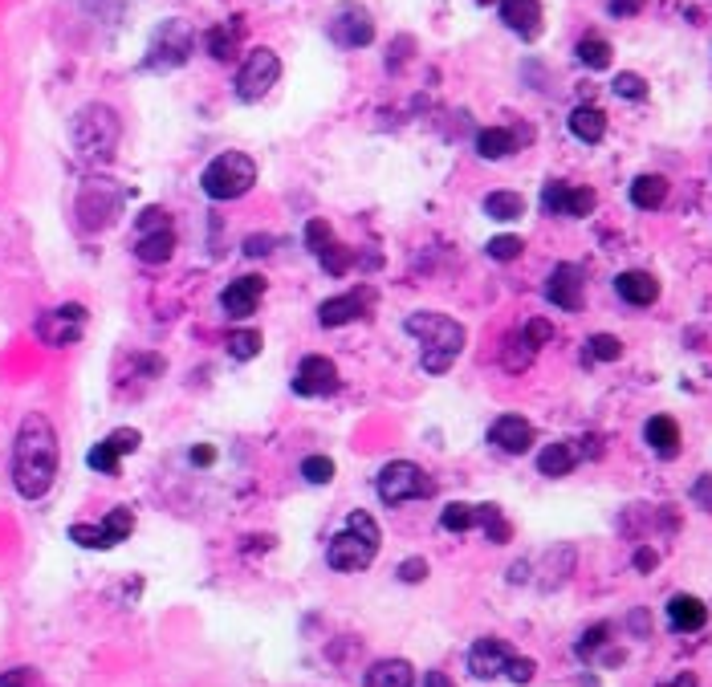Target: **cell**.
Wrapping results in <instances>:
<instances>
[{
    "label": "cell",
    "instance_id": "1",
    "mask_svg": "<svg viewBox=\"0 0 712 687\" xmlns=\"http://www.w3.org/2000/svg\"><path fill=\"white\" fill-rule=\"evenodd\" d=\"M57 431L41 411H29L17 427V444H13V488L25 501H41L57 480Z\"/></svg>",
    "mask_w": 712,
    "mask_h": 687
},
{
    "label": "cell",
    "instance_id": "2",
    "mask_svg": "<svg viewBox=\"0 0 712 687\" xmlns=\"http://www.w3.org/2000/svg\"><path fill=\"white\" fill-rule=\"evenodd\" d=\"M379 545H383L379 521H375L367 509H354V513L346 517V525L330 537L326 561H330V570H338V574H359V570H367L371 561H375Z\"/></svg>",
    "mask_w": 712,
    "mask_h": 687
},
{
    "label": "cell",
    "instance_id": "3",
    "mask_svg": "<svg viewBox=\"0 0 712 687\" xmlns=\"http://www.w3.org/2000/svg\"><path fill=\"white\" fill-rule=\"evenodd\" d=\"M403 330L424 346V370L428 374H444L460 350H464V326L448 314H436V309H424V314L403 318Z\"/></svg>",
    "mask_w": 712,
    "mask_h": 687
},
{
    "label": "cell",
    "instance_id": "4",
    "mask_svg": "<svg viewBox=\"0 0 712 687\" xmlns=\"http://www.w3.org/2000/svg\"><path fill=\"white\" fill-rule=\"evenodd\" d=\"M74 147L82 159H94V163H106L118 147V118L110 106L102 102H90L78 110L74 118Z\"/></svg>",
    "mask_w": 712,
    "mask_h": 687
},
{
    "label": "cell",
    "instance_id": "5",
    "mask_svg": "<svg viewBox=\"0 0 712 687\" xmlns=\"http://www.w3.org/2000/svg\"><path fill=\"white\" fill-rule=\"evenodd\" d=\"M200 183H204V192L212 200H241L245 192H253V183H257V163L245 151H224L204 167Z\"/></svg>",
    "mask_w": 712,
    "mask_h": 687
},
{
    "label": "cell",
    "instance_id": "6",
    "mask_svg": "<svg viewBox=\"0 0 712 687\" xmlns=\"http://www.w3.org/2000/svg\"><path fill=\"white\" fill-rule=\"evenodd\" d=\"M375 492L383 505H403V501H424V496L436 492V484L428 480V472L411 460H391L379 476H375Z\"/></svg>",
    "mask_w": 712,
    "mask_h": 687
},
{
    "label": "cell",
    "instance_id": "7",
    "mask_svg": "<svg viewBox=\"0 0 712 687\" xmlns=\"http://www.w3.org/2000/svg\"><path fill=\"white\" fill-rule=\"evenodd\" d=\"M192 45H196L192 25L180 21V17H171V21H163V25L151 33V45H147V61H143V66H147V70H175V66H184V61L192 57Z\"/></svg>",
    "mask_w": 712,
    "mask_h": 687
},
{
    "label": "cell",
    "instance_id": "8",
    "mask_svg": "<svg viewBox=\"0 0 712 687\" xmlns=\"http://www.w3.org/2000/svg\"><path fill=\"white\" fill-rule=\"evenodd\" d=\"M281 78V57L265 45L249 49L245 61H241V70H236V98L241 102H261Z\"/></svg>",
    "mask_w": 712,
    "mask_h": 687
},
{
    "label": "cell",
    "instance_id": "9",
    "mask_svg": "<svg viewBox=\"0 0 712 687\" xmlns=\"http://www.w3.org/2000/svg\"><path fill=\"white\" fill-rule=\"evenodd\" d=\"M131 533H135V513L127 505L110 509L98 525H70V541L82 545V549H114V545H123Z\"/></svg>",
    "mask_w": 712,
    "mask_h": 687
},
{
    "label": "cell",
    "instance_id": "10",
    "mask_svg": "<svg viewBox=\"0 0 712 687\" xmlns=\"http://www.w3.org/2000/svg\"><path fill=\"white\" fill-rule=\"evenodd\" d=\"M33 330H37V338H41L45 346H53V350L74 346V342L82 338V330H86V305H78V301L57 305V309H49V314L37 318Z\"/></svg>",
    "mask_w": 712,
    "mask_h": 687
},
{
    "label": "cell",
    "instance_id": "11",
    "mask_svg": "<svg viewBox=\"0 0 712 687\" xmlns=\"http://www.w3.org/2000/svg\"><path fill=\"white\" fill-rule=\"evenodd\" d=\"M330 37L342 45V49H363L375 41V21L363 5H354V0H346V5L334 9L330 17Z\"/></svg>",
    "mask_w": 712,
    "mask_h": 687
},
{
    "label": "cell",
    "instance_id": "12",
    "mask_svg": "<svg viewBox=\"0 0 712 687\" xmlns=\"http://www.w3.org/2000/svg\"><path fill=\"white\" fill-rule=\"evenodd\" d=\"M595 204H599V196L590 192V187H570V183H562V179H550V183L542 187V208H546L550 216L582 220V216L595 212Z\"/></svg>",
    "mask_w": 712,
    "mask_h": 687
},
{
    "label": "cell",
    "instance_id": "13",
    "mask_svg": "<svg viewBox=\"0 0 712 687\" xmlns=\"http://www.w3.org/2000/svg\"><path fill=\"white\" fill-rule=\"evenodd\" d=\"M306 244H310V253L322 261V269H326L330 277H342L346 269H354V253H350L346 244L334 240V232H330L326 220L314 216V220L306 224Z\"/></svg>",
    "mask_w": 712,
    "mask_h": 687
},
{
    "label": "cell",
    "instance_id": "14",
    "mask_svg": "<svg viewBox=\"0 0 712 687\" xmlns=\"http://www.w3.org/2000/svg\"><path fill=\"white\" fill-rule=\"evenodd\" d=\"M375 305V289L371 285H359V289H350V293H342V297H330V301H322V309H318V322L326 326V330H338V326H350V322H359L367 309Z\"/></svg>",
    "mask_w": 712,
    "mask_h": 687
},
{
    "label": "cell",
    "instance_id": "15",
    "mask_svg": "<svg viewBox=\"0 0 712 687\" xmlns=\"http://www.w3.org/2000/svg\"><path fill=\"white\" fill-rule=\"evenodd\" d=\"M293 391H298L302 399H326L338 391V366L322 354H310L302 358L298 374H293Z\"/></svg>",
    "mask_w": 712,
    "mask_h": 687
},
{
    "label": "cell",
    "instance_id": "16",
    "mask_svg": "<svg viewBox=\"0 0 712 687\" xmlns=\"http://www.w3.org/2000/svg\"><path fill=\"white\" fill-rule=\"evenodd\" d=\"M261 297H265V277H261V273H249V277H236V281L224 285L220 305H224V314H228V318L241 322V318L257 314Z\"/></svg>",
    "mask_w": 712,
    "mask_h": 687
},
{
    "label": "cell",
    "instance_id": "17",
    "mask_svg": "<svg viewBox=\"0 0 712 687\" xmlns=\"http://www.w3.org/2000/svg\"><path fill=\"white\" fill-rule=\"evenodd\" d=\"M513 659V647L505 639H477L468 647V671L472 679H497L505 675V663Z\"/></svg>",
    "mask_w": 712,
    "mask_h": 687
},
{
    "label": "cell",
    "instance_id": "18",
    "mask_svg": "<svg viewBox=\"0 0 712 687\" xmlns=\"http://www.w3.org/2000/svg\"><path fill=\"white\" fill-rule=\"evenodd\" d=\"M489 444H493L497 452H505V456H525V452L533 448V427H529V419H521V415H501V419H493V427H489Z\"/></svg>",
    "mask_w": 712,
    "mask_h": 687
},
{
    "label": "cell",
    "instance_id": "19",
    "mask_svg": "<svg viewBox=\"0 0 712 687\" xmlns=\"http://www.w3.org/2000/svg\"><path fill=\"white\" fill-rule=\"evenodd\" d=\"M582 289H586V281H582V269L578 265H558L554 273H550V281H546V297L558 305V309H582Z\"/></svg>",
    "mask_w": 712,
    "mask_h": 687
},
{
    "label": "cell",
    "instance_id": "20",
    "mask_svg": "<svg viewBox=\"0 0 712 687\" xmlns=\"http://www.w3.org/2000/svg\"><path fill=\"white\" fill-rule=\"evenodd\" d=\"M501 21L517 37L533 41V37L542 33V0H501Z\"/></svg>",
    "mask_w": 712,
    "mask_h": 687
},
{
    "label": "cell",
    "instance_id": "21",
    "mask_svg": "<svg viewBox=\"0 0 712 687\" xmlns=\"http://www.w3.org/2000/svg\"><path fill=\"white\" fill-rule=\"evenodd\" d=\"M643 440L651 444V452L664 456V460L680 456V427H676L672 415H651L647 427H643Z\"/></svg>",
    "mask_w": 712,
    "mask_h": 687
},
{
    "label": "cell",
    "instance_id": "22",
    "mask_svg": "<svg viewBox=\"0 0 712 687\" xmlns=\"http://www.w3.org/2000/svg\"><path fill=\"white\" fill-rule=\"evenodd\" d=\"M615 289H619V297H623L627 305H651V301L660 297V281L651 277V273H643V269L619 273V277H615Z\"/></svg>",
    "mask_w": 712,
    "mask_h": 687
},
{
    "label": "cell",
    "instance_id": "23",
    "mask_svg": "<svg viewBox=\"0 0 712 687\" xmlns=\"http://www.w3.org/2000/svg\"><path fill=\"white\" fill-rule=\"evenodd\" d=\"M135 257L143 265H167L175 257V232L171 228H155V232H139L135 240Z\"/></svg>",
    "mask_w": 712,
    "mask_h": 687
},
{
    "label": "cell",
    "instance_id": "24",
    "mask_svg": "<svg viewBox=\"0 0 712 687\" xmlns=\"http://www.w3.org/2000/svg\"><path fill=\"white\" fill-rule=\"evenodd\" d=\"M668 622L676 631H700L708 622V606L696 598V594H676L668 602Z\"/></svg>",
    "mask_w": 712,
    "mask_h": 687
},
{
    "label": "cell",
    "instance_id": "25",
    "mask_svg": "<svg viewBox=\"0 0 712 687\" xmlns=\"http://www.w3.org/2000/svg\"><path fill=\"white\" fill-rule=\"evenodd\" d=\"M363 687H415V671L407 659H379L371 663Z\"/></svg>",
    "mask_w": 712,
    "mask_h": 687
},
{
    "label": "cell",
    "instance_id": "26",
    "mask_svg": "<svg viewBox=\"0 0 712 687\" xmlns=\"http://www.w3.org/2000/svg\"><path fill=\"white\" fill-rule=\"evenodd\" d=\"M570 135L582 139V143H599L607 135V114L599 106H578L570 114Z\"/></svg>",
    "mask_w": 712,
    "mask_h": 687
},
{
    "label": "cell",
    "instance_id": "27",
    "mask_svg": "<svg viewBox=\"0 0 712 687\" xmlns=\"http://www.w3.org/2000/svg\"><path fill=\"white\" fill-rule=\"evenodd\" d=\"M208 53H212V61H232L241 53V17H232L228 25H216L208 33Z\"/></svg>",
    "mask_w": 712,
    "mask_h": 687
},
{
    "label": "cell",
    "instance_id": "28",
    "mask_svg": "<svg viewBox=\"0 0 712 687\" xmlns=\"http://www.w3.org/2000/svg\"><path fill=\"white\" fill-rule=\"evenodd\" d=\"M664 200H668V179H664V175H639V179L631 183V204H635V208L651 212V208H660Z\"/></svg>",
    "mask_w": 712,
    "mask_h": 687
},
{
    "label": "cell",
    "instance_id": "29",
    "mask_svg": "<svg viewBox=\"0 0 712 687\" xmlns=\"http://www.w3.org/2000/svg\"><path fill=\"white\" fill-rule=\"evenodd\" d=\"M574 464H578V452H574V444H566V440L546 444L542 456H538V472H542V476H566Z\"/></svg>",
    "mask_w": 712,
    "mask_h": 687
},
{
    "label": "cell",
    "instance_id": "30",
    "mask_svg": "<svg viewBox=\"0 0 712 687\" xmlns=\"http://www.w3.org/2000/svg\"><path fill=\"white\" fill-rule=\"evenodd\" d=\"M513 151H517V135L505 131V127H485V131L477 135V155H481V159H505V155H513Z\"/></svg>",
    "mask_w": 712,
    "mask_h": 687
},
{
    "label": "cell",
    "instance_id": "31",
    "mask_svg": "<svg viewBox=\"0 0 712 687\" xmlns=\"http://www.w3.org/2000/svg\"><path fill=\"white\" fill-rule=\"evenodd\" d=\"M485 216H489V220H501V224L521 220V216H525V200H521L517 192H493V196L485 200Z\"/></svg>",
    "mask_w": 712,
    "mask_h": 687
},
{
    "label": "cell",
    "instance_id": "32",
    "mask_svg": "<svg viewBox=\"0 0 712 687\" xmlns=\"http://www.w3.org/2000/svg\"><path fill=\"white\" fill-rule=\"evenodd\" d=\"M477 525L485 529V537H489L493 545H505V541L513 537V525L505 521V513H501L497 505H477Z\"/></svg>",
    "mask_w": 712,
    "mask_h": 687
},
{
    "label": "cell",
    "instance_id": "33",
    "mask_svg": "<svg viewBox=\"0 0 712 687\" xmlns=\"http://www.w3.org/2000/svg\"><path fill=\"white\" fill-rule=\"evenodd\" d=\"M472 525H477V505L452 501V505L440 509V529H448V533H468Z\"/></svg>",
    "mask_w": 712,
    "mask_h": 687
},
{
    "label": "cell",
    "instance_id": "34",
    "mask_svg": "<svg viewBox=\"0 0 712 687\" xmlns=\"http://www.w3.org/2000/svg\"><path fill=\"white\" fill-rule=\"evenodd\" d=\"M533 354H538V350L525 342V334H509V338H505V350H501V366L517 374V370H525V366L533 362Z\"/></svg>",
    "mask_w": 712,
    "mask_h": 687
},
{
    "label": "cell",
    "instance_id": "35",
    "mask_svg": "<svg viewBox=\"0 0 712 687\" xmlns=\"http://www.w3.org/2000/svg\"><path fill=\"white\" fill-rule=\"evenodd\" d=\"M578 61H582V66H590V70H607V66H611V41H603V37H582V41H578Z\"/></svg>",
    "mask_w": 712,
    "mask_h": 687
},
{
    "label": "cell",
    "instance_id": "36",
    "mask_svg": "<svg viewBox=\"0 0 712 687\" xmlns=\"http://www.w3.org/2000/svg\"><path fill=\"white\" fill-rule=\"evenodd\" d=\"M261 334L257 330H232L228 334V354L236 358V362H249V358H257L261 354Z\"/></svg>",
    "mask_w": 712,
    "mask_h": 687
},
{
    "label": "cell",
    "instance_id": "37",
    "mask_svg": "<svg viewBox=\"0 0 712 687\" xmlns=\"http://www.w3.org/2000/svg\"><path fill=\"white\" fill-rule=\"evenodd\" d=\"M86 464H90L94 472H118V464H123V452H118L110 440H102V444H94V448H90Z\"/></svg>",
    "mask_w": 712,
    "mask_h": 687
},
{
    "label": "cell",
    "instance_id": "38",
    "mask_svg": "<svg viewBox=\"0 0 712 687\" xmlns=\"http://www.w3.org/2000/svg\"><path fill=\"white\" fill-rule=\"evenodd\" d=\"M302 476H306V484H330L334 480V460H326V456H306L302 460Z\"/></svg>",
    "mask_w": 712,
    "mask_h": 687
},
{
    "label": "cell",
    "instance_id": "39",
    "mask_svg": "<svg viewBox=\"0 0 712 687\" xmlns=\"http://www.w3.org/2000/svg\"><path fill=\"white\" fill-rule=\"evenodd\" d=\"M586 346H590V358H599V362H615L623 354V342L615 334H595Z\"/></svg>",
    "mask_w": 712,
    "mask_h": 687
},
{
    "label": "cell",
    "instance_id": "40",
    "mask_svg": "<svg viewBox=\"0 0 712 687\" xmlns=\"http://www.w3.org/2000/svg\"><path fill=\"white\" fill-rule=\"evenodd\" d=\"M521 248H525L521 236H493V240H489V257H493V261H517Z\"/></svg>",
    "mask_w": 712,
    "mask_h": 687
},
{
    "label": "cell",
    "instance_id": "41",
    "mask_svg": "<svg viewBox=\"0 0 712 687\" xmlns=\"http://www.w3.org/2000/svg\"><path fill=\"white\" fill-rule=\"evenodd\" d=\"M607 639H611V627H607V622H599V627H590V631L578 639V647H574V651H578L582 659H590V655H595V651H599Z\"/></svg>",
    "mask_w": 712,
    "mask_h": 687
},
{
    "label": "cell",
    "instance_id": "42",
    "mask_svg": "<svg viewBox=\"0 0 712 687\" xmlns=\"http://www.w3.org/2000/svg\"><path fill=\"white\" fill-rule=\"evenodd\" d=\"M525 342L533 346V350H538V346H546V342H554V326L546 322V318H533V322H525Z\"/></svg>",
    "mask_w": 712,
    "mask_h": 687
},
{
    "label": "cell",
    "instance_id": "43",
    "mask_svg": "<svg viewBox=\"0 0 712 687\" xmlns=\"http://www.w3.org/2000/svg\"><path fill=\"white\" fill-rule=\"evenodd\" d=\"M106 440L118 448V452H123V456H131V452H139V444H143V435L135 431V427H118V431H110L106 435Z\"/></svg>",
    "mask_w": 712,
    "mask_h": 687
},
{
    "label": "cell",
    "instance_id": "44",
    "mask_svg": "<svg viewBox=\"0 0 712 687\" xmlns=\"http://www.w3.org/2000/svg\"><path fill=\"white\" fill-rule=\"evenodd\" d=\"M615 94L635 102V98H643V94H647V82H643L639 74H619V78H615Z\"/></svg>",
    "mask_w": 712,
    "mask_h": 687
},
{
    "label": "cell",
    "instance_id": "45",
    "mask_svg": "<svg viewBox=\"0 0 712 687\" xmlns=\"http://www.w3.org/2000/svg\"><path fill=\"white\" fill-rule=\"evenodd\" d=\"M533 671H538V663L525 659V655H513V659L505 663V675H509L513 683H529V679H533Z\"/></svg>",
    "mask_w": 712,
    "mask_h": 687
},
{
    "label": "cell",
    "instance_id": "46",
    "mask_svg": "<svg viewBox=\"0 0 712 687\" xmlns=\"http://www.w3.org/2000/svg\"><path fill=\"white\" fill-rule=\"evenodd\" d=\"M399 582H424L428 578V561L424 557H407V561H399Z\"/></svg>",
    "mask_w": 712,
    "mask_h": 687
},
{
    "label": "cell",
    "instance_id": "47",
    "mask_svg": "<svg viewBox=\"0 0 712 687\" xmlns=\"http://www.w3.org/2000/svg\"><path fill=\"white\" fill-rule=\"evenodd\" d=\"M155 228H171V220H167L163 208H147V212L139 216V232H155Z\"/></svg>",
    "mask_w": 712,
    "mask_h": 687
},
{
    "label": "cell",
    "instance_id": "48",
    "mask_svg": "<svg viewBox=\"0 0 712 687\" xmlns=\"http://www.w3.org/2000/svg\"><path fill=\"white\" fill-rule=\"evenodd\" d=\"M692 501H696L700 509L712 513V476H700V480L692 484Z\"/></svg>",
    "mask_w": 712,
    "mask_h": 687
},
{
    "label": "cell",
    "instance_id": "49",
    "mask_svg": "<svg viewBox=\"0 0 712 687\" xmlns=\"http://www.w3.org/2000/svg\"><path fill=\"white\" fill-rule=\"evenodd\" d=\"M29 679H33L29 667H13V671L0 675V687H29Z\"/></svg>",
    "mask_w": 712,
    "mask_h": 687
},
{
    "label": "cell",
    "instance_id": "50",
    "mask_svg": "<svg viewBox=\"0 0 712 687\" xmlns=\"http://www.w3.org/2000/svg\"><path fill=\"white\" fill-rule=\"evenodd\" d=\"M611 13L615 17H635V13H643V0H611Z\"/></svg>",
    "mask_w": 712,
    "mask_h": 687
},
{
    "label": "cell",
    "instance_id": "51",
    "mask_svg": "<svg viewBox=\"0 0 712 687\" xmlns=\"http://www.w3.org/2000/svg\"><path fill=\"white\" fill-rule=\"evenodd\" d=\"M656 561H660L656 549H639V553H635V570H639V574H651V570H656Z\"/></svg>",
    "mask_w": 712,
    "mask_h": 687
},
{
    "label": "cell",
    "instance_id": "52",
    "mask_svg": "<svg viewBox=\"0 0 712 687\" xmlns=\"http://www.w3.org/2000/svg\"><path fill=\"white\" fill-rule=\"evenodd\" d=\"M269 244H273V236H249V240H245V253L265 257V253H269Z\"/></svg>",
    "mask_w": 712,
    "mask_h": 687
},
{
    "label": "cell",
    "instance_id": "53",
    "mask_svg": "<svg viewBox=\"0 0 712 687\" xmlns=\"http://www.w3.org/2000/svg\"><path fill=\"white\" fill-rule=\"evenodd\" d=\"M212 460H216V448H208V444L192 448V464H200V468H204V464H212Z\"/></svg>",
    "mask_w": 712,
    "mask_h": 687
},
{
    "label": "cell",
    "instance_id": "54",
    "mask_svg": "<svg viewBox=\"0 0 712 687\" xmlns=\"http://www.w3.org/2000/svg\"><path fill=\"white\" fill-rule=\"evenodd\" d=\"M631 631H635V635H643V631H647V614H643V610H635V614H631Z\"/></svg>",
    "mask_w": 712,
    "mask_h": 687
},
{
    "label": "cell",
    "instance_id": "55",
    "mask_svg": "<svg viewBox=\"0 0 712 687\" xmlns=\"http://www.w3.org/2000/svg\"><path fill=\"white\" fill-rule=\"evenodd\" d=\"M428 687H452V679L444 671H428Z\"/></svg>",
    "mask_w": 712,
    "mask_h": 687
},
{
    "label": "cell",
    "instance_id": "56",
    "mask_svg": "<svg viewBox=\"0 0 712 687\" xmlns=\"http://www.w3.org/2000/svg\"><path fill=\"white\" fill-rule=\"evenodd\" d=\"M660 687H696V675H688V671H684V675H676L672 683H660Z\"/></svg>",
    "mask_w": 712,
    "mask_h": 687
},
{
    "label": "cell",
    "instance_id": "57",
    "mask_svg": "<svg viewBox=\"0 0 712 687\" xmlns=\"http://www.w3.org/2000/svg\"><path fill=\"white\" fill-rule=\"evenodd\" d=\"M582 687H599V683H595V679H586V683H582Z\"/></svg>",
    "mask_w": 712,
    "mask_h": 687
}]
</instances>
